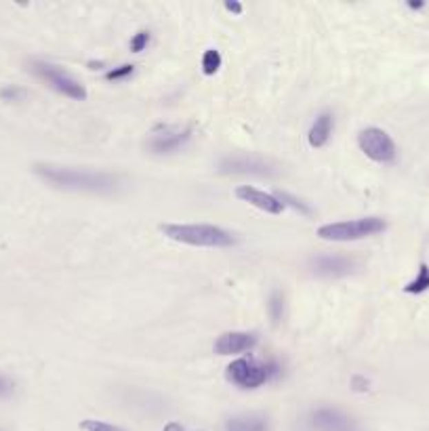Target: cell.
Masks as SVG:
<instances>
[{"label":"cell","instance_id":"6da1fadb","mask_svg":"<svg viewBox=\"0 0 429 431\" xmlns=\"http://www.w3.org/2000/svg\"><path fill=\"white\" fill-rule=\"evenodd\" d=\"M36 175L59 190L72 192H89V194H116L120 188V177L103 170H82L70 166H55L40 162L34 166Z\"/></svg>","mask_w":429,"mask_h":431},{"label":"cell","instance_id":"7a4b0ae2","mask_svg":"<svg viewBox=\"0 0 429 431\" xmlns=\"http://www.w3.org/2000/svg\"><path fill=\"white\" fill-rule=\"evenodd\" d=\"M160 232L168 240L200 248H228L236 242L230 232L210 223H164Z\"/></svg>","mask_w":429,"mask_h":431},{"label":"cell","instance_id":"3957f363","mask_svg":"<svg viewBox=\"0 0 429 431\" xmlns=\"http://www.w3.org/2000/svg\"><path fill=\"white\" fill-rule=\"evenodd\" d=\"M280 372V366L276 362H261L255 358H240L234 360L226 374L228 381H232L240 390H257L263 383H270Z\"/></svg>","mask_w":429,"mask_h":431},{"label":"cell","instance_id":"277c9868","mask_svg":"<svg viewBox=\"0 0 429 431\" xmlns=\"http://www.w3.org/2000/svg\"><path fill=\"white\" fill-rule=\"evenodd\" d=\"M388 223L381 217H364V219H354V221H339V223H326L318 228V238L326 242H354V240H364L375 234L385 232Z\"/></svg>","mask_w":429,"mask_h":431},{"label":"cell","instance_id":"5b68a950","mask_svg":"<svg viewBox=\"0 0 429 431\" xmlns=\"http://www.w3.org/2000/svg\"><path fill=\"white\" fill-rule=\"evenodd\" d=\"M30 70L40 78V80H45L51 89H55L57 93L70 97V99H76V101H84L89 97L87 89L76 80L72 78L68 72H63L61 68L53 66V63H47V61H34L30 66Z\"/></svg>","mask_w":429,"mask_h":431},{"label":"cell","instance_id":"8992f818","mask_svg":"<svg viewBox=\"0 0 429 431\" xmlns=\"http://www.w3.org/2000/svg\"><path fill=\"white\" fill-rule=\"evenodd\" d=\"M221 175H257V177H270L276 175L278 168L272 160L257 156V154H232L226 156L219 162Z\"/></svg>","mask_w":429,"mask_h":431},{"label":"cell","instance_id":"52a82bcc","mask_svg":"<svg viewBox=\"0 0 429 431\" xmlns=\"http://www.w3.org/2000/svg\"><path fill=\"white\" fill-rule=\"evenodd\" d=\"M358 146L364 152L366 158H370L372 162H392L396 158V143L390 137L388 131H383L379 126H368L362 128L358 135Z\"/></svg>","mask_w":429,"mask_h":431},{"label":"cell","instance_id":"ba28073f","mask_svg":"<svg viewBox=\"0 0 429 431\" xmlns=\"http://www.w3.org/2000/svg\"><path fill=\"white\" fill-rule=\"evenodd\" d=\"M192 137V128H179V126H158L156 131L150 133L148 150L152 154L164 156V154H175L179 152Z\"/></svg>","mask_w":429,"mask_h":431},{"label":"cell","instance_id":"9c48e42d","mask_svg":"<svg viewBox=\"0 0 429 431\" xmlns=\"http://www.w3.org/2000/svg\"><path fill=\"white\" fill-rule=\"evenodd\" d=\"M356 268L358 263L346 254H320L312 259V272L318 278H343L350 276Z\"/></svg>","mask_w":429,"mask_h":431},{"label":"cell","instance_id":"30bf717a","mask_svg":"<svg viewBox=\"0 0 429 431\" xmlns=\"http://www.w3.org/2000/svg\"><path fill=\"white\" fill-rule=\"evenodd\" d=\"M257 334L255 332H242V330H232V332H223L217 341H214L212 350L219 356H232V354H242V352H250L257 345Z\"/></svg>","mask_w":429,"mask_h":431},{"label":"cell","instance_id":"8fae6325","mask_svg":"<svg viewBox=\"0 0 429 431\" xmlns=\"http://www.w3.org/2000/svg\"><path fill=\"white\" fill-rule=\"evenodd\" d=\"M236 198L255 206V208H259L263 212H270V214H280L284 210V204L274 196V194H268V192H261V190H257L252 186H240L236 188Z\"/></svg>","mask_w":429,"mask_h":431},{"label":"cell","instance_id":"7c38bea8","mask_svg":"<svg viewBox=\"0 0 429 431\" xmlns=\"http://www.w3.org/2000/svg\"><path fill=\"white\" fill-rule=\"evenodd\" d=\"M312 427L316 431H354V421L335 408H320L312 414Z\"/></svg>","mask_w":429,"mask_h":431},{"label":"cell","instance_id":"4fadbf2b","mask_svg":"<svg viewBox=\"0 0 429 431\" xmlns=\"http://www.w3.org/2000/svg\"><path fill=\"white\" fill-rule=\"evenodd\" d=\"M330 135H332V116H330L328 112H324V114H320V116L316 118V122L312 124L310 135H308V141H310L312 148H324V146L328 143Z\"/></svg>","mask_w":429,"mask_h":431},{"label":"cell","instance_id":"5bb4252c","mask_svg":"<svg viewBox=\"0 0 429 431\" xmlns=\"http://www.w3.org/2000/svg\"><path fill=\"white\" fill-rule=\"evenodd\" d=\"M228 431H268V423L261 417H234L226 425Z\"/></svg>","mask_w":429,"mask_h":431},{"label":"cell","instance_id":"9a60e30c","mask_svg":"<svg viewBox=\"0 0 429 431\" xmlns=\"http://www.w3.org/2000/svg\"><path fill=\"white\" fill-rule=\"evenodd\" d=\"M427 290H429V265L421 263L417 270V276L404 286V292L406 294H423Z\"/></svg>","mask_w":429,"mask_h":431},{"label":"cell","instance_id":"2e32d148","mask_svg":"<svg viewBox=\"0 0 429 431\" xmlns=\"http://www.w3.org/2000/svg\"><path fill=\"white\" fill-rule=\"evenodd\" d=\"M223 59H221V53L217 49H206L204 55H202V72L206 76H214L219 72Z\"/></svg>","mask_w":429,"mask_h":431},{"label":"cell","instance_id":"e0dca14e","mask_svg":"<svg viewBox=\"0 0 429 431\" xmlns=\"http://www.w3.org/2000/svg\"><path fill=\"white\" fill-rule=\"evenodd\" d=\"M268 310H270V316H272V322L278 324L282 320V314H284V297L280 290H274L272 297H270V303H268Z\"/></svg>","mask_w":429,"mask_h":431},{"label":"cell","instance_id":"ac0fdd59","mask_svg":"<svg viewBox=\"0 0 429 431\" xmlns=\"http://www.w3.org/2000/svg\"><path fill=\"white\" fill-rule=\"evenodd\" d=\"M276 198L284 204V208H286V206H290V208L299 210L301 214H312V208H310L303 200H299V198H295V196H290V194H286V192H278V194H276Z\"/></svg>","mask_w":429,"mask_h":431},{"label":"cell","instance_id":"d6986e66","mask_svg":"<svg viewBox=\"0 0 429 431\" xmlns=\"http://www.w3.org/2000/svg\"><path fill=\"white\" fill-rule=\"evenodd\" d=\"M80 429H84V431H124L118 425H112V423H106V421H97V419L80 421Z\"/></svg>","mask_w":429,"mask_h":431},{"label":"cell","instance_id":"ffe728a7","mask_svg":"<svg viewBox=\"0 0 429 431\" xmlns=\"http://www.w3.org/2000/svg\"><path fill=\"white\" fill-rule=\"evenodd\" d=\"M26 97V91L19 89L17 84H5L3 89H0V99L7 101V103H15V101H21Z\"/></svg>","mask_w":429,"mask_h":431},{"label":"cell","instance_id":"44dd1931","mask_svg":"<svg viewBox=\"0 0 429 431\" xmlns=\"http://www.w3.org/2000/svg\"><path fill=\"white\" fill-rule=\"evenodd\" d=\"M133 72H135V66H131V63H122V66H118V68L108 70V72H106V80H110V82L124 80V78L131 76Z\"/></svg>","mask_w":429,"mask_h":431},{"label":"cell","instance_id":"7402d4cb","mask_svg":"<svg viewBox=\"0 0 429 431\" xmlns=\"http://www.w3.org/2000/svg\"><path fill=\"white\" fill-rule=\"evenodd\" d=\"M148 45H150V32H148V30H141V32H137V34L131 38V51H133V53L146 51Z\"/></svg>","mask_w":429,"mask_h":431},{"label":"cell","instance_id":"603a6c76","mask_svg":"<svg viewBox=\"0 0 429 431\" xmlns=\"http://www.w3.org/2000/svg\"><path fill=\"white\" fill-rule=\"evenodd\" d=\"M368 387H370V381H368L366 377H360V374H356V377L352 379V390H354V392H358V394H364V392H368Z\"/></svg>","mask_w":429,"mask_h":431},{"label":"cell","instance_id":"cb8c5ba5","mask_svg":"<svg viewBox=\"0 0 429 431\" xmlns=\"http://www.w3.org/2000/svg\"><path fill=\"white\" fill-rule=\"evenodd\" d=\"M11 392H13V383L7 377L0 374V398H7Z\"/></svg>","mask_w":429,"mask_h":431},{"label":"cell","instance_id":"d4e9b609","mask_svg":"<svg viewBox=\"0 0 429 431\" xmlns=\"http://www.w3.org/2000/svg\"><path fill=\"white\" fill-rule=\"evenodd\" d=\"M223 7H226V11H230L234 15H242V11H244V7L238 3V0H226Z\"/></svg>","mask_w":429,"mask_h":431},{"label":"cell","instance_id":"484cf974","mask_svg":"<svg viewBox=\"0 0 429 431\" xmlns=\"http://www.w3.org/2000/svg\"><path fill=\"white\" fill-rule=\"evenodd\" d=\"M162 431H183V427H181L179 423H175V421H173V423H166Z\"/></svg>","mask_w":429,"mask_h":431},{"label":"cell","instance_id":"4316f807","mask_svg":"<svg viewBox=\"0 0 429 431\" xmlns=\"http://www.w3.org/2000/svg\"><path fill=\"white\" fill-rule=\"evenodd\" d=\"M423 7H425L423 0H417V3H415V0H410V3H408V9H412V11H419V9H423Z\"/></svg>","mask_w":429,"mask_h":431},{"label":"cell","instance_id":"83f0119b","mask_svg":"<svg viewBox=\"0 0 429 431\" xmlns=\"http://www.w3.org/2000/svg\"><path fill=\"white\" fill-rule=\"evenodd\" d=\"M89 68L91 70H101L103 68V61H89Z\"/></svg>","mask_w":429,"mask_h":431}]
</instances>
